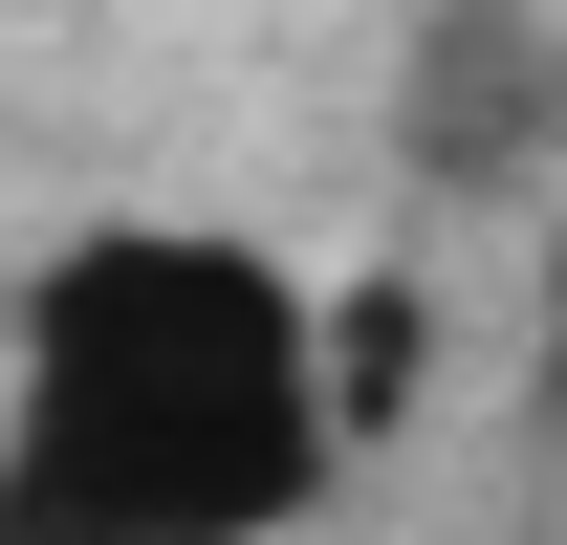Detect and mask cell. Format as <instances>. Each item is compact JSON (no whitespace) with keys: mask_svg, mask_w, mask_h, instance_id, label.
Here are the masks:
<instances>
[{"mask_svg":"<svg viewBox=\"0 0 567 545\" xmlns=\"http://www.w3.org/2000/svg\"><path fill=\"white\" fill-rule=\"evenodd\" d=\"M350 480L328 284L240 218H87L22 263L0 545H306Z\"/></svg>","mask_w":567,"mask_h":545,"instance_id":"cell-1","label":"cell"},{"mask_svg":"<svg viewBox=\"0 0 567 545\" xmlns=\"http://www.w3.org/2000/svg\"><path fill=\"white\" fill-rule=\"evenodd\" d=\"M567 153V22L546 0H415L393 44V175L415 197H524Z\"/></svg>","mask_w":567,"mask_h":545,"instance_id":"cell-2","label":"cell"},{"mask_svg":"<svg viewBox=\"0 0 567 545\" xmlns=\"http://www.w3.org/2000/svg\"><path fill=\"white\" fill-rule=\"evenodd\" d=\"M415 349H436L415 284H350V306H328V393H350V436H393V414H415Z\"/></svg>","mask_w":567,"mask_h":545,"instance_id":"cell-3","label":"cell"}]
</instances>
